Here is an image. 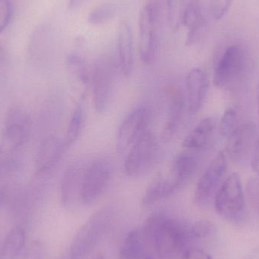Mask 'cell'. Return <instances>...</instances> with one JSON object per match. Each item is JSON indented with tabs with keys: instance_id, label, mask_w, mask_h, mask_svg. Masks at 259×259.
<instances>
[{
	"instance_id": "obj_1",
	"label": "cell",
	"mask_w": 259,
	"mask_h": 259,
	"mask_svg": "<svg viewBox=\"0 0 259 259\" xmlns=\"http://www.w3.org/2000/svg\"><path fill=\"white\" fill-rule=\"evenodd\" d=\"M30 128V118L24 110L13 108L8 112L0 140V173L8 170L12 160L27 140Z\"/></svg>"
},
{
	"instance_id": "obj_2",
	"label": "cell",
	"mask_w": 259,
	"mask_h": 259,
	"mask_svg": "<svg viewBox=\"0 0 259 259\" xmlns=\"http://www.w3.org/2000/svg\"><path fill=\"white\" fill-rule=\"evenodd\" d=\"M113 210L104 208L96 211L80 227L70 248V259H85L98 244L112 223Z\"/></svg>"
},
{
	"instance_id": "obj_3",
	"label": "cell",
	"mask_w": 259,
	"mask_h": 259,
	"mask_svg": "<svg viewBox=\"0 0 259 259\" xmlns=\"http://www.w3.org/2000/svg\"><path fill=\"white\" fill-rule=\"evenodd\" d=\"M248 56L246 50L239 44L228 47L214 68L213 82L218 88L227 91L235 89L246 72Z\"/></svg>"
},
{
	"instance_id": "obj_4",
	"label": "cell",
	"mask_w": 259,
	"mask_h": 259,
	"mask_svg": "<svg viewBox=\"0 0 259 259\" xmlns=\"http://www.w3.org/2000/svg\"><path fill=\"white\" fill-rule=\"evenodd\" d=\"M190 230L176 219L164 221L154 237L152 243L159 259H182L188 249Z\"/></svg>"
},
{
	"instance_id": "obj_5",
	"label": "cell",
	"mask_w": 259,
	"mask_h": 259,
	"mask_svg": "<svg viewBox=\"0 0 259 259\" xmlns=\"http://www.w3.org/2000/svg\"><path fill=\"white\" fill-rule=\"evenodd\" d=\"M139 42L141 60L146 65H152L159 47V8L155 0L148 2L140 12Z\"/></svg>"
},
{
	"instance_id": "obj_6",
	"label": "cell",
	"mask_w": 259,
	"mask_h": 259,
	"mask_svg": "<svg viewBox=\"0 0 259 259\" xmlns=\"http://www.w3.org/2000/svg\"><path fill=\"white\" fill-rule=\"evenodd\" d=\"M117 83L116 66L109 57H101L95 62L91 71V84L94 107L103 114L110 106Z\"/></svg>"
},
{
	"instance_id": "obj_7",
	"label": "cell",
	"mask_w": 259,
	"mask_h": 259,
	"mask_svg": "<svg viewBox=\"0 0 259 259\" xmlns=\"http://www.w3.org/2000/svg\"><path fill=\"white\" fill-rule=\"evenodd\" d=\"M214 207L221 216L229 220L244 215L246 197L238 174L234 172L226 177L214 196Z\"/></svg>"
},
{
	"instance_id": "obj_8",
	"label": "cell",
	"mask_w": 259,
	"mask_h": 259,
	"mask_svg": "<svg viewBox=\"0 0 259 259\" xmlns=\"http://www.w3.org/2000/svg\"><path fill=\"white\" fill-rule=\"evenodd\" d=\"M158 154V140L147 131L130 149L124 162L125 173L132 178L141 176L153 166Z\"/></svg>"
},
{
	"instance_id": "obj_9",
	"label": "cell",
	"mask_w": 259,
	"mask_h": 259,
	"mask_svg": "<svg viewBox=\"0 0 259 259\" xmlns=\"http://www.w3.org/2000/svg\"><path fill=\"white\" fill-rule=\"evenodd\" d=\"M258 138L255 123L248 121L239 124L227 139L225 151L228 158L239 165H246L251 161Z\"/></svg>"
},
{
	"instance_id": "obj_10",
	"label": "cell",
	"mask_w": 259,
	"mask_h": 259,
	"mask_svg": "<svg viewBox=\"0 0 259 259\" xmlns=\"http://www.w3.org/2000/svg\"><path fill=\"white\" fill-rule=\"evenodd\" d=\"M228 159L225 151H220L205 169L199 178L195 190L194 200L196 203L203 205L215 196L226 178Z\"/></svg>"
},
{
	"instance_id": "obj_11",
	"label": "cell",
	"mask_w": 259,
	"mask_h": 259,
	"mask_svg": "<svg viewBox=\"0 0 259 259\" xmlns=\"http://www.w3.org/2000/svg\"><path fill=\"white\" fill-rule=\"evenodd\" d=\"M111 176L112 166L106 158H97L87 165L80 196L82 203L86 205L94 203L106 190Z\"/></svg>"
},
{
	"instance_id": "obj_12",
	"label": "cell",
	"mask_w": 259,
	"mask_h": 259,
	"mask_svg": "<svg viewBox=\"0 0 259 259\" xmlns=\"http://www.w3.org/2000/svg\"><path fill=\"white\" fill-rule=\"evenodd\" d=\"M151 115L149 109L140 106L129 112L120 124L116 136L117 150L125 152L149 131Z\"/></svg>"
},
{
	"instance_id": "obj_13",
	"label": "cell",
	"mask_w": 259,
	"mask_h": 259,
	"mask_svg": "<svg viewBox=\"0 0 259 259\" xmlns=\"http://www.w3.org/2000/svg\"><path fill=\"white\" fill-rule=\"evenodd\" d=\"M209 80L202 68L190 70L186 77L187 109L190 117L197 115L201 110L208 94Z\"/></svg>"
},
{
	"instance_id": "obj_14",
	"label": "cell",
	"mask_w": 259,
	"mask_h": 259,
	"mask_svg": "<svg viewBox=\"0 0 259 259\" xmlns=\"http://www.w3.org/2000/svg\"><path fill=\"white\" fill-rule=\"evenodd\" d=\"M87 165L78 161L68 166L62 178L61 197L63 205L67 208H74L81 202L82 185Z\"/></svg>"
},
{
	"instance_id": "obj_15",
	"label": "cell",
	"mask_w": 259,
	"mask_h": 259,
	"mask_svg": "<svg viewBox=\"0 0 259 259\" xmlns=\"http://www.w3.org/2000/svg\"><path fill=\"white\" fill-rule=\"evenodd\" d=\"M218 125L219 122L215 117L204 118L184 139L183 147L196 152L206 149L212 142Z\"/></svg>"
},
{
	"instance_id": "obj_16",
	"label": "cell",
	"mask_w": 259,
	"mask_h": 259,
	"mask_svg": "<svg viewBox=\"0 0 259 259\" xmlns=\"http://www.w3.org/2000/svg\"><path fill=\"white\" fill-rule=\"evenodd\" d=\"M168 99L167 118L162 133L164 140H170L176 134L187 107L185 96L183 91L177 87L170 88L168 91Z\"/></svg>"
},
{
	"instance_id": "obj_17",
	"label": "cell",
	"mask_w": 259,
	"mask_h": 259,
	"mask_svg": "<svg viewBox=\"0 0 259 259\" xmlns=\"http://www.w3.org/2000/svg\"><path fill=\"white\" fill-rule=\"evenodd\" d=\"M183 187L182 183L169 169L167 175L159 177L149 185L143 195L142 202L146 206L153 205L170 197Z\"/></svg>"
},
{
	"instance_id": "obj_18",
	"label": "cell",
	"mask_w": 259,
	"mask_h": 259,
	"mask_svg": "<svg viewBox=\"0 0 259 259\" xmlns=\"http://www.w3.org/2000/svg\"><path fill=\"white\" fill-rule=\"evenodd\" d=\"M118 64L123 75L129 77L134 68V39L128 22L121 21L118 29Z\"/></svg>"
},
{
	"instance_id": "obj_19",
	"label": "cell",
	"mask_w": 259,
	"mask_h": 259,
	"mask_svg": "<svg viewBox=\"0 0 259 259\" xmlns=\"http://www.w3.org/2000/svg\"><path fill=\"white\" fill-rule=\"evenodd\" d=\"M63 141L55 136L47 137L41 145L36 158L39 173H47L53 168L65 152Z\"/></svg>"
},
{
	"instance_id": "obj_20",
	"label": "cell",
	"mask_w": 259,
	"mask_h": 259,
	"mask_svg": "<svg viewBox=\"0 0 259 259\" xmlns=\"http://www.w3.org/2000/svg\"><path fill=\"white\" fill-rule=\"evenodd\" d=\"M199 164L196 152L184 151L178 154L172 161L170 170L177 178L185 185L194 175Z\"/></svg>"
},
{
	"instance_id": "obj_21",
	"label": "cell",
	"mask_w": 259,
	"mask_h": 259,
	"mask_svg": "<svg viewBox=\"0 0 259 259\" xmlns=\"http://www.w3.org/2000/svg\"><path fill=\"white\" fill-rule=\"evenodd\" d=\"M188 28L187 44L193 45L200 38L204 28V20L197 2L190 0L187 4L184 24Z\"/></svg>"
},
{
	"instance_id": "obj_22",
	"label": "cell",
	"mask_w": 259,
	"mask_h": 259,
	"mask_svg": "<svg viewBox=\"0 0 259 259\" xmlns=\"http://www.w3.org/2000/svg\"><path fill=\"white\" fill-rule=\"evenodd\" d=\"M26 241V234L21 227L12 228L0 249V259H19Z\"/></svg>"
},
{
	"instance_id": "obj_23",
	"label": "cell",
	"mask_w": 259,
	"mask_h": 259,
	"mask_svg": "<svg viewBox=\"0 0 259 259\" xmlns=\"http://www.w3.org/2000/svg\"><path fill=\"white\" fill-rule=\"evenodd\" d=\"M146 243L141 228L130 231L118 252V259H143Z\"/></svg>"
},
{
	"instance_id": "obj_24",
	"label": "cell",
	"mask_w": 259,
	"mask_h": 259,
	"mask_svg": "<svg viewBox=\"0 0 259 259\" xmlns=\"http://www.w3.org/2000/svg\"><path fill=\"white\" fill-rule=\"evenodd\" d=\"M66 65L73 81L80 89L86 91L91 83V72L84 59L79 55L71 54L67 58Z\"/></svg>"
},
{
	"instance_id": "obj_25",
	"label": "cell",
	"mask_w": 259,
	"mask_h": 259,
	"mask_svg": "<svg viewBox=\"0 0 259 259\" xmlns=\"http://www.w3.org/2000/svg\"><path fill=\"white\" fill-rule=\"evenodd\" d=\"M83 124H84V109L81 104H78L73 111L65 139L63 140L65 150L69 149L78 140L83 129Z\"/></svg>"
},
{
	"instance_id": "obj_26",
	"label": "cell",
	"mask_w": 259,
	"mask_h": 259,
	"mask_svg": "<svg viewBox=\"0 0 259 259\" xmlns=\"http://www.w3.org/2000/svg\"><path fill=\"white\" fill-rule=\"evenodd\" d=\"M187 0H167V18L170 28L178 30L184 24Z\"/></svg>"
},
{
	"instance_id": "obj_27",
	"label": "cell",
	"mask_w": 259,
	"mask_h": 259,
	"mask_svg": "<svg viewBox=\"0 0 259 259\" xmlns=\"http://www.w3.org/2000/svg\"><path fill=\"white\" fill-rule=\"evenodd\" d=\"M167 217V214L164 211H158L152 213L146 219L144 225L141 228L142 233L146 243L153 242L154 237L157 231Z\"/></svg>"
},
{
	"instance_id": "obj_28",
	"label": "cell",
	"mask_w": 259,
	"mask_h": 259,
	"mask_svg": "<svg viewBox=\"0 0 259 259\" xmlns=\"http://www.w3.org/2000/svg\"><path fill=\"white\" fill-rule=\"evenodd\" d=\"M237 110L234 107H229L224 112L218 125L219 133L223 138L228 139L239 125Z\"/></svg>"
},
{
	"instance_id": "obj_29",
	"label": "cell",
	"mask_w": 259,
	"mask_h": 259,
	"mask_svg": "<svg viewBox=\"0 0 259 259\" xmlns=\"http://www.w3.org/2000/svg\"><path fill=\"white\" fill-rule=\"evenodd\" d=\"M116 13V8L111 3H105L93 9L88 15V21L94 25H99L112 19Z\"/></svg>"
},
{
	"instance_id": "obj_30",
	"label": "cell",
	"mask_w": 259,
	"mask_h": 259,
	"mask_svg": "<svg viewBox=\"0 0 259 259\" xmlns=\"http://www.w3.org/2000/svg\"><path fill=\"white\" fill-rule=\"evenodd\" d=\"M190 231L192 237L195 238H205L214 233V225L209 221H198L190 228Z\"/></svg>"
},
{
	"instance_id": "obj_31",
	"label": "cell",
	"mask_w": 259,
	"mask_h": 259,
	"mask_svg": "<svg viewBox=\"0 0 259 259\" xmlns=\"http://www.w3.org/2000/svg\"><path fill=\"white\" fill-rule=\"evenodd\" d=\"M12 15V0H0V33L9 25Z\"/></svg>"
},
{
	"instance_id": "obj_32",
	"label": "cell",
	"mask_w": 259,
	"mask_h": 259,
	"mask_svg": "<svg viewBox=\"0 0 259 259\" xmlns=\"http://www.w3.org/2000/svg\"><path fill=\"white\" fill-rule=\"evenodd\" d=\"M231 0H211V9L213 16L219 20L223 18L229 9Z\"/></svg>"
},
{
	"instance_id": "obj_33",
	"label": "cell",
	"mask_w": 259,
	"mask_h": 259,
	"mask_svg": "<svg viewBox=\"0 0 259 259\" xmlns=\"http://www.w3.org/2000/svg\"><path fill=\"white\" fill-rule=\"evenodd\" d=\"M44 255V248L42 244L34 242L24 254L23 259H42Z\"/></svg>"
},
{
	"instance_id": "obj_34",
	"label": "cell",
	"mask_w": 259,
	"mask_h": 259,
	"mask_svg": "<svg viewBox=\"0 0 259 259\" xmlns=\"http://www.w3.org/2000/svg\"><path fill=\"white\" fill-rule=\"evenodd\" d=\"M182 259H212L205 251L197 249H188L183 255Z\"/></svg>"
},
{
	"instance_id": "obj_35",
	"label": "cell",
	"mask_w": 259,
	"mask_h": 259,
	"mask_svg": "<svg viewBox=\"0 0 259 259\" xmlns=\"http://www.w3.org/2000/svg\"><path fill=\"white\" fill-rule=\"evenodd\" d=\"M251 165L252 169L256 174L259 179V137L257 140L256 144H255V149H254L253 153H252V158H251Z\"/></svg>"
},
{
	"instance_id": "obj_36",
	"label": "cell",
	"mask_w": 259,
	"mask_h": 259,
	"mask_svg": "<svg viewBox=\"0 0 259 259\" xmlns=\"http://www.w3.org/2000/svg\"><path fill=\"white\" fill-rule=\"evenodd\" d=\"M8 183L6 173H0V205L4 202L7 193Z\"/></svg>"
},
{
	"instance_id": "obj_37",
	"label": "cell",
	"mask_w": 259,
	"mask_h": 259,
	"mask_svg": "<svg viewBox=\"0 0 259 259\" xmlns=\"http://www.w3.org/2000/svg\"><path fill=\"white\" fill-rule=\"evenodd\" d=\"M84 0H69V6L70 9H76L83 3Z\"/></svg>"
},
{
	"instance_id": "obj_38",
	"label": "cell",
	"mask_w": 259,
	"mask_h": 259,
	"mask_svg": "<svg viewBox=\"0 0 259 259\" xmlns=\"http://www.w3.org/2000/svg\"><path fill=\"white\" fill-rule=\"evenodd\" d=\"M5 59V50L3 46L0 44V67L3 65Z\"/></svg>"
},
{
	"instance_id": "obj_39",
	"label": "cell",
	"mask_w": 259,
	"mask_h": 259,
	"mask_svg": "<svg viewBox=\"0 0 259 259\" xmlns=\"http://www.w3.org/2000/svg\"><path fill=\"white\" fill-rule=\"evenodd\" d=\"M256 100H257V108H258V115L259 120V82L256 90Z\"/></svg>"
},
{
	"instance_id": "obj_40",
	"label": "cell",
	"mask_w": 259,
	"mask_h": 259,
	"mask_svg": "<svg viewBox=\"0 0 259 259\" xmlns=\"http://www.w3.org/2000/svg\"><path fill=\"white\" fill-rule=\"evenodd\" d=\"M93 259H104V258H103L102 255H97V256L94 257Z\"/></svg>"
},
{
	"instance_id": "obj_41",
	"label": "cell",
	"mask_w": 259,
	"mask_h": 259,
	"mask_svg": "<svg viewBox=\"0 0 259 259\" xmlns=\"http://www.w3.org/2000/svg\"><path fill=\"white\" fill-rule=\"evenodd\" d=\"M143 259H155V258H152V256H146V257H145V258H143Z\"/></svg>"
},
{
	"instance_id": "obj_42",
	"label": "cell",
	"mask_w": 259,
	"mask_h": 259,
	"mask_svg": "<svg viewBox=\"0 0 259 259\" xmlns=\"http://www.w3.org/2000/svg\"><path fill=\"white\" fill-rule=\"evenodd\" d=\"M193 1H196V0H193Z\"/></svg>"
}]
</instances>
